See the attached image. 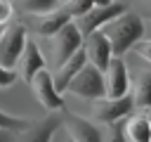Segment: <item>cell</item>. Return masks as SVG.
I'll list each match as a JSON object with an SVG mask.
<instances>
[{"mask_svg": "<svg viewBox=\"0 0 151 142\" xmlns=\"http://www.w3.org/2000/svg\"><path fill=\"white\" fill-rule=\"evenodd\" d=\"M113 0H92V5L94 7H104V5H111Z\"/></svg>", "mask_w": 151, "mask_h": 142, "instance_id": "484cf974", "label": "cell"}, {"mask_svg": "<svg viewBox=\"0 0 151 142\" xmlns=\"http://www.w3.org/2000/svg\"><path fill=\"white\" fill-rule=\"evenodd\" d=\"M42 69H47V59H45L38 40L26 38V45H24V50H21V57H19V62H17V66H14L17 76H19L21 80L31 83L33 76H35L38 71H42Z\"/></svg>", "mask_w": 151, "mask_h": 142, "instance_id": "9c48e42d", "label": "cell"}, {"mask_svg": "<svg viewBox=\"0 0 151 142\" xmlns=\"http://www.w3.org/2000/svg\"><path fill=\"white\" fill-rule=\"evenodd\" d=\"M68 21H71V17H68L61 7H57V9H52V12L35 14V17H33V28H35V33H38L40 38H52V36H54L57 31H61Z\"/></svg>", "mask_w": 151, "mask_h": 142, "instance_id": "9a60e30c", "label": "cell"}, {"mask_svg": "<svg viewBox=\"0 0 151 142\" xmlns=\"http://www.w3.org/2000/svg\"><path fill=\"white\" fill-rule=\"evenodd\" d=\"M104 38L111 45L113 57L125 59V54L146 36L144 31V21L139 19V14H134L132 9H125L123 14H118L116 19H111L104 28H101Z\"/></svg>", "mask_w": 151, "mask_h": 142, "instance_id": "6da1fadb", "label": "cell"}, {"mask_svg": "<svg viewBox=\"0 0 151 142\" xmlns=\"http://www.w3.org/2000/svg\"><path fill=\"white\" fill-rule=\"evenodd\" d=\"M146 114H149V121H151V111H146Z\"/></svg>", "mask_w": 151, "mask_h": 142, "instance_id": "f1b7e54d", "label": "cell"}, {"mask_svg": "<svg viewBox=\"0 0 151 142\" xmlns=\"http://www.w3.org/2000/svg\"><path fill=\"white\" fill-rule=\"evenodd\" d=\"M57 2H59V5H64V2H66V0H57Z\"/></svg>", "mask_w": 151, "mask_h": 142, "instance_id": "83f0119b", "label": "cell"}, {"mask_svg": "<svg viewBox=\"0 0 151 142\" xmlns=\"http://www.w3.org/2000/svg\"><path fill=\"white\" fill-rule=\"evenodd\" d=\"M123 133L127 142H151V121L146 111H134L123 121Z\"/></svg>", "mask_w": 151, "mask_h": 142, "instance_id": "2e32d148", "label": "cell"}, {"mask_svg": "<svg viewBox=\"0 0 151 142\" xmlns=\"http://www.w3.org/2000/svg\"><path fill=\"white\" fill-rule=\"evenodd\" d=\"M80 47H83V52H85L87 64H90V66H94V69H99V71H104V69L109 66V62L113 59L111 45H109V40L104 38V33H101V31H94V33L85 36Z\"/></svg>", "mask_w": 151, "mask_h": 142, "instance_id": "8fae6325", "label": "cell"}, {"mask_svg": "<svg viewBox=\"0 0 151 142\" xmlns=\"http://www.w3.org/2000/svg\"><path fill=\"white\" fill-rule=\"evenodd\" d=\"M66 92H71V95H76V97H80V99H90V102L101 99V97H104V73H101L99 69L85 64V66L76 73V78L68 83Z\"/></svg>", "mask_w": 151, "mask_h": 142, "instance_id": "5b68a950", "label": "cell"}, {"mask_svg": "<svg viewBox=\"0 0 151 142\" xmlns=\"http://www.w3.org/2000/svg\"><path fill=\"white\" fill-rule=\"evenodd\" d=\"M28 85L33 88V95H35L38 102L47 109V114H59V111L64 109V95L57 92V88H54V83H52V73H50V69L38 71Z\"/></svg>", "mask_w": 151, "mask_h": 142, "instance_id": "ba28073f", "label": "cell"}, {"mask_svg": "<svg viewBox=\"0 0 151 142\" xmlns=\"http://www.w3.org/2000/svg\"><path fill=\"white\" fill-rule=\"evenodd\" d=\"M59 128H61V116L59 114H50L47 118L28 123L17 135V142H52Z\"/></svg>", "mask_w": 151, "mask_h": 142, "instance_id": "7c38bea8", "label": "cell"}, {"mask_svg": "<svg viewBox=\"0 0 151 142\" xmlns=\"http://www.w3.org/2000/svg\"><path fill=\"white\" fill-rule=\"evenodd\" d=\"M17 135L19 133H14V130H2L0 128V142H17Z\"/></svg>", "mask_w": 151, "mask_h": 142, "instance_id": "d4e9b609", "label": "cell"}, {"mask_svg": "<svg viewBox=\"0 0 151 142\" xmlns=\"http://www.w3.org/2000/svg\"><path fill=\"white\" fill-rule=\"evenodd\" d=\"M26 38H28V31L21 21H9L5 26L2 38H0V66L2 69L14 71L19 57H21V50L26 45Z\"/></svg>", "mask_w": 151, "mask_h": 142, "instance_id": "7a4b0ae2", "label": "cell"}, {"mask_svg": "<svg viewBox=\"0 0 151 142\" xmlns=\"http://www.w3.org/2000/svg\"><path fill=\"white\" fill-rule=\"evenodd\" d=\"M61 125L68 133L71 142H101V128L80 114H66L61 118Z\"/></svg>", "mask_w": 151, "mask_h": 142, "instance_id": "30bf717a", "label": "cell"}, {"mask_svg": "<svg viewBox=\"0 0 151 142\" xmlns=\"http://www.w3.org/2000/svg\"><path fill=\"white\" fill-rule=\"evenodd\" d=\"M85 64H87V59H85V52H83V47H80L73 57H68L64 64H59L57 69H52V71H50V73H52V83H54V88H57V92H59V95H64V92H66L68 83L76 78V73H78Z\"/></svg>", "mask_w": 151, "mask_h": 142, "instance_id": "4fadbf2b", "label": "cell"}, {"mask_svg": "<svg viewBox=\"0 0 151 142\" xmlns=\"http://www.w3.org/2000/svg\"><path fill=\"white\" fill-rule=\"evenodd\" d=\"M14 14H17L14 0H0V26H7L9 21H14Z\"/></svg>", "mask_w": 151, "mask_h": 142, "instance_id": "44dd1931", "label": "cell"}, {"mask_svg": "<svg viewBox=\"0 0 151 142\" xmlns=\"http://www.w3.org/2000/svg\"><path fill=\"white\" fill-rule=\"evenodd\" d=\"M130 97L134 111H151V71H139L130 78Z\"/></svg>", "mask_w": 151, "mask_h": 142, "instance_id": "5bb4252c", "label": "cell"}, {"mask_svg": "<svg viewBox=\"0 0 151 142\" xmlns=\"http://www.w3.org/2000/svg\"><path fill=\"white\" fill-rule=\"evenodd\" d=\"M134 14H139V19L144 21V26H151V0H137V9H132Z\"/></svg>", "mask_w": 151, "mask_h": 142, "instance_id": "7402d4cb", "label": "cell"}, {"mask_svg": "<svg viewBox=\"0 0 151 142\" xmlns=\"http://www.w3.org/2000/svg\"><path fill=\"white\" fill-rule=\"evenodd\" d=\"M68 17H71V21L73 19H78V17H83L85 12H90L94 5H92V0H66L64 5H59Z\"/></svg>", "mask_w": 151, "mask_h": 142, "instance_id": "ac0fdd59", "label": "cell"}, {"mask_svg": "<svg viewBox=\"0 0 151 142\" xmlns=\"http://www.w3.org/2000/svg\"><path fill=\"white\" fill-rule=\"evenodd\" d=\"M14 80H17V71H9V69H2L0 66V90L2 88H9Z\"/></svg>", "mask_w": 151, "mask_h": 142, "instance_id": "cb8c5ba5", "label": "cell"}, {"mask_svg": "<svg viewBox=\"0 0 151 142\" xmlns=\"http://www.w3.org/2000/svg\"><path fill=\"white\" fill-rule=\"evenodd\" d=\"M59 2L57 0H21V9L28 12V14H45V12H52L57 9Z\"/></svg>", "mask_w": 151, "mask_h": 142, "instance_id": "e0dca14e", "label": "cell"}, {"mask_svg": "<svg viewBox=\"0 0 151 142\" xmlns=\"http://www.w3.org/2000/svg\"><path fill=\"white\" fill-rule=\"evenodd\" d=\"M130 114H134V104H132V97L130 95H125L120 99L101 97V99H94L92 102V121L97 125H111V123L125 121Z\"/></svg>", "mask_w": 151, "mask_h": 142, "instance_id": "3957f363", "label": "cell"}, {"mask_svg": "<svg viewBox=\"0 0 151 142\" xmlns=\"http://www.w3.org/2000/svg\"><path fill=\"white\" fill-rule=\"evenodd\" d=\"M132 50L137 52V57H142V59L151 66V38H142V40H139Z\"/></svg>", "mask_w": 151, "mask_h": 142, "instance_id": "603a6c76", "label": "cell"}, {"mask_svg": "<svg viewBox=\"0 0 151 142\" xmlns=\"http://www.w3.org/2000/svg\"><path fill=\"white\" fill-rule=\"evenodd\" d=\"M2 31H5V26H0V38H2Z\"/></svg>", "mask_w": 151, "mask_h": 142, "instance_id": "4316f807", "label": "cell"}, {"mask_svg": "<svg viewBox=\"0 0 151 142\" xmlns=\"http://www.w3.org/2000/svg\"><path fill=\"white\" fill-rule=\"evenodd\" d=\"M101 142H127V140H125V133H123V121L111 123V125H104V130H101Z\"/></svg>", "mask_w": 151, "mask_h": 142, "instance_id": "ffe728a7", "label": "cell"}, {"mask_svg": "<svg viewBox=\"0 0 151 142\" xmlns=\"http://www.w3.org/2000/svg\"><path fill=\"white\" fill-rule=\"evenodd\" d=\"M101 73H104V97L120 99V97L130 95V69H127L125 59L113 57Z\"/></svg>", "mask_w": 151, "mask_h": 142, "instance_id": "52a82bcc", "label": "cell"}, {"mask_svg": "<svg viewBox=\"0 0 151 142\" xmlns=\"http://www.w3.org/2000/svg\"><path fill=\"white\" fill-rule=\"evenodd\" d=\"M50 40V47H52V69H57L59 64H64L68 57H73L80 45H83V36L78 33V28L73 26V21H68L61 31H57ZM50 69V71H52Z\"/></svg>", "mask_w": 151, "mask_h": 142, "instance_id": "8992f818", "label": "cell"}, {"mask_svg": "<svg viewBox=\"0 0 151 142\" xmlns=\"http://www.w3.org/2000/svg\"><path fill=\"white\" fill-rule=\"evenodd\" d=\"M127 9V5L125 2H120V0H113L111 5H104V7H92L90 12H85L83 17H78V19H73V26L78 28V33L85 38V36H90V33H94V31H101L111 19H116L118 14H123Z\"/></svg>", "mask_w": 151, "mask_h": 142, "instance_id": "277c9868", "label": "cell"}, {"mask_svg": "<svg viewBox=\"0 0 151 142\" xmlns=\"http://www.w3.org/2000/svg\"><path fill=\"white\" fill-rule=\"evenodd\" d=\"M31 121L28 118H21V116H14V114H5L0 109V128L2 130H14V133H21Z\"/></svg>", "mask_w": 151, "mask_h": 142, "instance_id": "d6986e66", "label": "cell"}]
</instances>
